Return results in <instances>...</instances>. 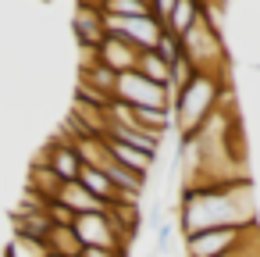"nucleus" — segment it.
Returning a JSON list of instances; mask_svg holds the SVG:
<instances>
[{"instance_id":"1","label":"nucleus","mask_w":260,"mask_h":257,"mask_svg":"<svg viewBox=\"0 0 260 257\" xmlns=\"http://www.w3.org/2000/svg\"><path fill=\"white\" fill-rule=\"evenodd\" d=\"M228 225H256L249 182L182 186V196H178L182 239L192 232H203V229H228Z\"/></svg>"},{"instance_id":"2","label":"nucleus","mask_w":260,"mask_h":257,"mask_svg":"<svg viewBox=\"0 0 260 257\" xmlns=\"http://www.w3.org/2000/svg\"><path fill=\"white\" fill-rule=\"evenodd\" d=\"M228 97V75H207L200 72L185 90L171 100V129L178 132V143H189L200 136V129L217 115V107Z\"/></svg>"},{"instance_id":"3","label":"nucleus","mask_w":260,"mask_h":257,"mask_svg":"<svg viewBox=\"0 0 260 257\" xmlns=\"http://www.w3.org/2000/svg\"><path fill=\"white\" fill-rule=\"evenodd\" d=\"M182 54L192 61L196 72H207V75H228V50H224L221 29H214L203 15H200V22L182 36Z\"/></svg>"},{"instance_id":"4","label":"nucleus","mask_w":260,"mask_h":257,"mask_svg":"<svg viewBox=\"0 0 260 257\" xmlns=\"http://www.w3.org/2000/svg\"><path fill=\"white\" fill-rule=\"evenodd\" d=\"M260 225H228V229H203L182 239V253L185 257H224L232 253L239 243H246Z\"/></svg>"},{"instance_id":"5","label":"nucleus","mask_w":260,"mask_h":257,"mask_svg":"<svg viewBox=\"0 0 260 257\" xmlns=\"http://www.w3.org/2000/svg\"><path fill=\"white\" fill-rule=\"evenodd\" d=\"M114 100L125 104V107H150V111H171V90L168 86H157L150 79H143L139 72H125L118 75V86H114Z\"/></svg>"},{"instance_id":"6","label":"nucleus","mask_w":260,"mask_h":257,"mask_svg":"<svg viewBox=\"0 0 260 257\" xmlns=\"http://www.w3.org/2000/svg\"><path fill=\"white\" fill-rule=\"evenodd\" d=\"M72 229H75L82 250H118V253L132 250V243L114 229V221L107 218V211H100V214H79Z\"/></svg>"},{"instance_id":"7","label":"nucleus","mask_w":260,"mask_h":257,"mask_svg":"<svg viewBox=\"0 0 260 257\" xmlns=\"http://www.w3.org/2000/svg\"><path fill=\"white\" fill-rule=\"evenodd\" d=\"M107 33L111 36H121L125 43H132L143 54V50H157V43L164 36V25L153 15H146V18H107Z\"/></svg>"},{"instance_id":"8","label":"nucleus","mask_w":260,"mask_h":257,"mask_svg":"<svg viewBox=\"0 0 260 257\" xmlns=\"http://www.w3.org/2000/svg\"><path fill=\"white\" fill-rule=\"evenodd\" d=\"M72 33H75V40H79V47H82L86 54H96V50H100V43L107 40V18H104V11L75 8Z\"/></svg>"},{"instance_id":"9","label":"nucleus","mask_w":260,"mask_h":257,"mask_svg":"<svg viewBox=\"0 0 260 257\" xmlns=\"http://www.w3.org/2000/svg\"><path fill=\"white\" fill-rule=\"evenodd\" d=\"M40 161H43V164H50L64 182H75V179H79V172H82V157H79L75 143H72L64 132H61V136H57V139L40 154Z\"/></svg>"},{"instance_id":"10","label":"nucleus","mask_w":260,"mask_h":257,"mask_svg":"<svg viewBox=\"0 0 260 257\" xmlns=\"http://www.w3.org/2000/svg\"><path fill=\"white\" fill-rule=\"evenodd\" d=\"M104 68H111L114 75H125V72H136V65H139V50L132 47V43H125L121 36H111L107 33V40L100 43V50L93 54Z\"/></svg>"},{"instance_id":"11","label":"nucleus","mask_w":260,"mask_h":257,"mask_svg":"<svg viewBox=\"0 0 260 257\" xmlns=\"http://www.w3.org/2000/svg\"><path fill=\"white\" fill-rule=\"evenodd\" d=\"M11 229H15V236H25V239H40V243H47L54 221L47 218V211L18 207V211H11Z\"/></svg>"},{"instance_id":"12","label":"nucleus","mask_w":260,"mask_h":257,"mask_svg":"<svg viewBox=\"0 0 260 257\" xmlns=\"http://www.w3.org/2000/svg\"><path fill=\"white\" fill-rule=\"evenodd\" d=\"M57 204H64L75 218H79V214H100V211H107L82 182H64L61 193H57Z\"/></svg>"},{"instance_id":"13","label":"nucleus","mask_w":260,"mask_h":257,"mask_svg":"<svg viewBox=\"0 0 260 257\" xmlns=\"http://www.w3.org/2000/svg\"><path fill=\"white\" fill-rule=\"evenodd\" d=\"M107 150H111V157H114L121 168H128V172H136V175H143V179H150V172L157 168V157H150V154H143V150H136V147H125V143H118V139H107Z\"/></svg>"},{"instance_id":"14","label":"nucleus","mask_w":260,"mask_h":257,"mask_svg":"<svg viewBox=\"0 0 260 257\" xmlns=\"http://www.w3.org/2000/svg\"><path fill=\"white\" fill-rule=\"evenodd\" d=\"M61 186H64V179H61L50 164L36 161V164L29 168V182H25V189H29V193H36V196H43L47 204H50V200H57Z\"/></svg>"},{"instance_id":"15","label":"nucleus","mask_w":260,"mask_h":257,"mask_svg":"<svg viewBox=\"0 0 260 257\" xmlns=\"http://www.w3.org/2000/svg\"><path fill=\"white\" fill-rule=\"evenodd\" d=\"M104 139H118V143L136 147L150 157H160V143H164V136H153V132H143V129H121V125H111Z\"/></svg>"},{"instance_id":"16","label":"nucleus","mask_w":260,"mask_h":257,"mask_svg":"<svg viewBox=\"0 0 260 257\" xmlns=\"http://www.w3.org/2000/svg\"><path fill=\"white\" fill-rule=\"evenodd\" d=\"M200 15H203V4L200 0H175V11H171V18H168V33H175L178 40L200 22Z\"/></svg>"},{"instance_id":"17","label":"nucleus","mask_w":260,"mask_h":257,"mask_svg":"<svg viewBox=\"0 0 260 257\" xmlns=\"http://www.w3.org/2000/svg\"><path fill=\"white\" fill-rule=\"evenodd\" d=\"M47 250H50V257H82V243L72 225H54L47 236Z\"/></svg>"},{"instance_id":"18","label":"nucleus","mask_w":260,"mask_h":257,"mask_svg":"<svg viewBox=\"0 0 260 257\" xmlns=\"http://www.w3.org/2000/svg\"><path fill=\"white\" fill-rule=\"evenodd\" d=\"M136 72H139L143 79H150V82H157V86H168V90H171V65H168L157 50H143V54H139Z\"/></svg>"},{"instance_id":"19","label":"nucleus","mask_w":260,"mask_h":257,"mask_svg":"<svg viewBox=\"0 0 260 257\" xmlns=\"http://www.w3.org/2000/svg\"><path fill=\"white\" fill-rule=\"evenodd\" d=\"M104 15L107 18H146V15H153V8H150V0H107Z\"/></svg>"},{"instance_id":"20","label":"nucleus","mask_w":260,"mask_h":257,"mask_svg":"<svg viewBox=\"0 0 260 257\" xmlns=\"http://www.w3.org/2000/svg\"><path fill=\"white\" fill-rule=\"evenodd\" d=\"M4 257H50L47 243L40 239H25V236H11L4 246Z\"/></svg>"},{"instance_id":"21","label":"nucleus","mask_w":260,"mask_h":257,"mask_svg":"<svg viewBox=\"0 0 260 257\" xmlns=\"http://www.w3.org/2000/svg\"><path fill=\"white\" fill-rule=\"evenodd\" d=\"M196 75H200V72H196V68H192V61H189V58L182 54V58H178V61L171 65V97H175L178 90H185V86H189V82H192Z\"/></svg>"},{"instance_id":"22","label":"nucleus","mask_w":260,"mask_h":257,"mask_svg":"<svg viewBox=\"0 0 260 257\" xmlns=\"http://www.w3.org/2000/svg\"><path fill=\"white\" fill-rule=\"evenodd\" d=\"M157 54H160L168 65H175V61L182 58V40H178L175 33H168V29H164V36H160V43H157Z\"/></svg>"},{"instance_id":"23","label":"nucleus","mask_w":260,"mask_h":257,"mask_svg":"<svg viewBox=\"0 0 260 257\" xmlns=\"http://www.w3.org/2000/svg\"><path fill=\"white\" fill-rule=\"evenodd\" d=\"M47 218H50L54 225H75V214H72L64 204H57V200H50V204H47Z\"/></svg>"},{"instance_id":"24","label":"nucleus","mask_w":260,"mask_h":257,"mask_svg":"<svg viewBox=\"0 0 260 257\" xmlns=\"http://www.w3.org/2000/svg\"><path fill=\"white\" fill-rule=\"evenodd\" d=\"M150 8H153V18H157L160 25H168L171 11H175V0H150Z\"/></svg>"},{"instance_id":"25","label":"nucleus","mask_w":260,"mask_h":257,"mask_svg":"<svg viewBox=\"0 0 260 257\" xmlns=\"http://www.w3.org/2000/svg\"><path fill=\"white\" fill-rule=\"evenodd\" d=\"M82 257H128V253H118V250H82Z\"/></svg>"},{"instance_id":"26","label":"nucleus","mask_w":260,"mask_h":257,"mask_svg":"<svg viewBox=\"0 0 260 257\" xmlns=\"http://www.w3.org/2000/svg\"><path fill=\"white\" fill-rule=\"evenodd\" d=\"M107 0H79V8H89V11H104Z\"/></svg>"}]
</instances>
